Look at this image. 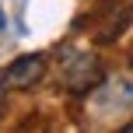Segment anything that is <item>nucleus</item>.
Masks as SVG:
<instances>
[{
    "instance_id": "f257e3e1",
    "label": "nucleus",
    "mask_w": 133,
    "mask_h": 133,
    "mask_svg": "<svg viewBox=\"0 0 133 133\" xmlns=\"http://www.w3.org/2000/svg\"><path fill=\"white\" fill-rule=\"evenodd\" d=\"M105 77V66L95 53H70L63 60V70H60V81L70 95H88L102 84Z\"/></svg>"
},
{
    "instance_id": "f03ea898",
    "label": "nucleus",
    "mask_w": 133,
    "mask_h": 133,
    "mask_svg": "<svg viewBox=\"0 0 133 133\" xmlns=\"http://www.w3.org/2000/svg\"><path fill=\"white\" fill-rule=\"evenodd\" d=\"M102 18H95V42H116L123 35V28L130 25L133 18V4H123V0H105L98 7Z\"/></svg>"
},
{
    "instance_id": "7ed1b4c3",
    "label": "nucleus",
    "mask_w": 133,
    "mask_h": 133,
    "mask_svg": "<svg viewBox=\"0 0 133 133\" xmlns=\"http://www.w3.org/2000/svg\"><path fill=\"white\" fill-rule=\"evenodd\" d=\"M42 77H46V56L42 53H25V56H18V60L4 70V81H7L11 91H28V88H35Z\"/></svg>"
},
{
    "instance_id": "20e7f679",
    "label": "nucleus",
    "mask_w": 133,
    "mask_h": 133,
    "mask_svg": "<svg viewBox=\"0 0 133 133\" xmlns=\"http://www.w3.org/2000/svg\"><path fill=\"white\" fill-rule=\"evenodd\" d=\"M7 81H4V70H0V116H4V109H7Z\"/></svg>"
},
{
    "instance_id": "39448f33",
    "label": "nucleus",
    "mask_w": 133,
    "mask_h": 133,
    "mask_svg": "<svg viewBox=\"0 0 133 133\" xmlns=\"http://www.w3.org/2000/svg\"><path fill=\"white\" fill-rule=\"evenodd\" d=\"M130 66H133V49H130Z\"/></svg>"
}]
</instances>
